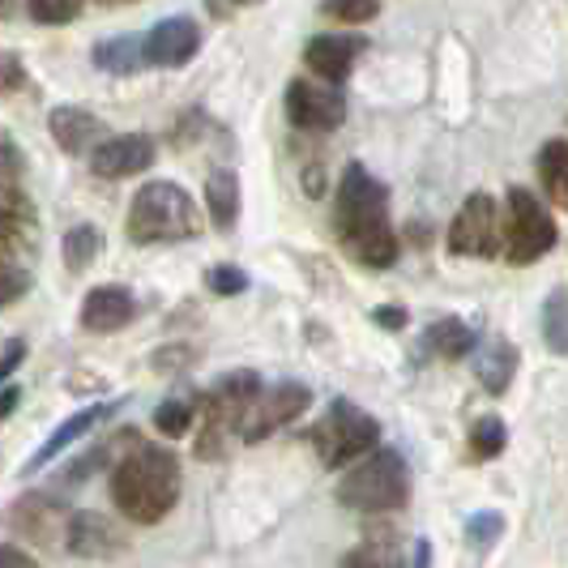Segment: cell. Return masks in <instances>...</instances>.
Segmentation results:
<instances>
[{
	"label": "cell",
	"instance_id": "6da1fadb",
	"mask_svg": "<svg viewBox=\"0 0 568 568\" xmlns=\"http://www.w3.org/2000/svg\"><path fill=\"white\" fill-rule=\"evenodd\" d=\"M334 227L351 256L372 270H389L398 261V231L389 223V193L359 163L342 171L338 197H334Z\"/></svg>",
	"mask_w": 568,
	"mask_h": 568
},
{
	"label": "cell",
	"instance_id": "7a4b0ae2",
	"mask_svg": "<svg viewBox=\"0 0 568 568\" xmlns=\"http://www.w3.org/2000/svg\"><path fill=\"white\" fill-rule=\"evenodd\" d=\"M112 500L133 526L163 521L180 500V457L159 445L133 440L112 466Z\"/></svg>",
	"mask_w": 568,
	"mask_h": 568
},
{
	"label": "cell",
	"instance_id": "3957f363",
	"mask_svg": "<svg viewBox=\"0 0 568 568\" xmlns=\"http://www.w3.org/2000/svg\"><path fill=\"white\" fill-rule=\"evenodd\" d=\"M201 231V214L193 197L171 184V180H150L138 189L129 205V240L133 244H180Z\"/></svg>",
	"mask_w": 568,
	"mask_h": 568
},
{
	"label": "cell",
	"instance_id": "277c9868",
	"mask_svg": "<svg viewBox=\"0 0 568 568\" xmlns=\"http://www.w3.org/2000/svg\"><path fill=\"white\" fill-rule=\"evenodd\" d=\"M338 500L355 513H398L410 500V466L398 449H368L338 484Z\"/></svg>",
	"mask_w": 568,
	"mask_h": 568
},
{
	"label": "cell",
	"instance_id": "5b68a950",
	"mask_svg": "<svg viewBox=\"0 0 568 568\" xmlns=\"http://www.w3.org/2000/svg\"><path fill=\"white\" fill-rule=\"evenodd\" d=\"M376 445H381V424L346 398L329 402V410L313 427V449L321 457V466H346V462L364 457Z\"/></svg>",
	"mask_w": 568,
	"mask_h": 568
},
{
	"label": "cell",
	"instance_id": "8992f818",
	"mask_svg": "<svg viewBox=\"0 0 568 568\" xmlns=\"http://www.w3.org/2000/svg\"><path fill=\"white\" fill-rule=\"evenodd\" d=\"M556 219L547 214L530 189H509V227H505V256L513 265H535L556 248Z\"/></svg>",
	"mask_w": 568,
	"mask_h": 568
},
{
	"label": "cell",
	"instance_id": "52a82bcc",
	"mask_svg": "<svg viewBox=\"0 0 568 568\" xmlns=\"http://www.w3.org/2000/svg\"><path fill=\"white\" fill-rule=\"evenodd\" d=\"M313 406V389L308 385H300V381H283V385H274V389H265L261 385V394L248 402V410L240 415V436L256 445V440H265V436H274L283 424H295L304 410Z\"/></svg>",
	"mask_w": 568,
	"mask_h": 568
},
{
	"label": "cell",
	"instance_id": "ba28073f",
	"mask_svg": "<svg viewBox=\"0 0 568 568\" xmlns=\"http://www.w3.org/2000/svg\"><path fill=\"white\" fill-rule=\"evenodd\" d=\"M500 205L487 193H470L457 210L454 227H449V253L454 256H500Z\"/></svg>",
	"mask_w": 568,
	"mask_h": 568
},
{
	"label": "cell",
	"instance_id": "9c48e42d",
	"mask_svg": "<svg viewBox=\"0 0 568 568\" xmlns=\"http://www.w3.org/2000/svg\"><path fill=\"white\" fill-rule=\"evenodd\" d=\"M286 120L304 133H334L346 120V99L338 85L291 82L286 85Z\"/></svg>",
	"mask_w": 568,
	"mask_h": 568
},
{
	"label": "cell",
	"instance_id": "30bf717a",
	"mask_svg": "<svg viewBox=\"0 0 568 568\" xmlns=\"http://www.w3.org/2000/svg\"><path fill=\"white\" fill-rule=\"evenodd\" d=\"M154 142L145 133H124V138H103L90 150V171L99 180H124V175H142L154 163Z\"/></svg>",
	"mask_w": 568,
	"mask_h": 568
},
{
	"label": "cell",
	"instance_id": "8fae6325",
	"mask_svg": "<svg viewBox=\"0 0 568 568\" xmlns=\"http://www.w3.org/2000/svg\"><path fill=\"white\" fill-rule=\"evenodd\" d=\"M145 64H159V69H180L201 52V27L193 18H163L159 27L142 34Z\"/></svg>",
	"mask_w": 568,
	"mask_h": 568
},
{
	"label": "cell",
	"instance_id": "7c38bea8",
	"mask_svg": "<svg viewBox=\"0 0 568 568\" xmlns=\"http://www.w3.org/2000/svg\"><path fill=\"white\" fill-rule=\"evenodd\" d=\"M359 52H364V39L359 34H316L313 43L304 48V64L313 69L321 82L338 85L351 78Z\"/></svg>",
	"mask_w": 568,
	"mask_h": 568
},
{
	"label": "cell",
	"instance_id": "4fadbf2b",
	"mask_svg": "<svg viewBox=\"0 0 568 568\" xmlns=\"http://www.w3.org/2000/svg\"><path fill=\"white\" fill-rule=\"evenodd\" d=\"M120 406H124V402H99V406H85V410H78V415H69V419H64V424H60L57 432H52V436L39 445V449H34V457L27 462V475L43 470L48 462H57L69 445H78V440H82V436H90L99 424H108Z\"/></svg>",
	"mask_w": 568,
	"mask_h": 568
},
{
	"label": "cell",
	"instance_id": "5bb4252c",
	"mask_svg": "<svg viewBox=\"0 0 568 568\" xmlns=\"http://www.w3.org/2000/svg\"><path fill=\"white\" fill-rule=\"evenodd\" d=\"M64 542H69L73 556H85V560H108V556H115L124 547V539L115 535V526L108 517H99V513H69Z\"/></svg>",
	"mask_w": 568,
	"mask_h": 568
},
{
	"label": "cell",
	"instance_id": "9a60e30c",
	"mask_svg": "<svg viewBox=\"0 0 568 568\" xmlns=\"http://www.w3.org/2000/svg\"><path fill=\"white\" fill-rule=\"evenodd\" d=\"M138 316V300L124 286H94L82 300V325L90 334H115Z\"/></svg>",
	"mask_w": 568,
	"mask_h": 568
},
{
	"label": "cell",
	"instance_id": "2e32d148",
	"mask_svg": "<svg viewBox=\"0 0 568 568\" xmlns=\"http://www.w3.org/2000/svg\"><path fill=\"white\" fill-rule=\"evenodd\" d=\"M48 129H52V138H57L64 154H90L108 138V124L94 112H85V108H57L48 115Z\"/></svg>",
	"mask_w": 568,
	"mask_h": 568
},
{
	"label": "cell",
	"instance_id": "e0dca14e",
	"mask_svg": "<svg viewBox=\"0 0 568 568\" xmlns=\"http://www.w3.org/2000/svg\"><path fill=\"white\" fill-rule=\"evenodd\" d=\"M261 394V376L256 372H248V368H240V372H227V376H219L214 385H210V394H205V406L223 419L227 427H235L240 424V415L248 410V402Z\"/></svg>",
	"mask_w": 568,
	"mask_h": 568
},
{
	"label": "cell",
	"instance_id": "ac0fdd59",
	"mask_svg": "<svg viewBox=\"0 0 568 568\" xmlns=\"http://www.w3.org/2000/svg\"><path fill=\"white\" fill-rule=\"evenodd\" d=\"M9 521H13V530H22V535H30V539L52 542L57 539L60 521H69V513H64V505H60L57 496L30 491V496H22V500L9 509Z\"/></svg>",
	"mask_w": 568,
	"mask_h": 568
},
{
	"label": "cell",
	"instance_id": "d6986e66",
	"mask_svg": "<svg viewBox=\"0 0 568 568\" xmlns=\"http://www.w3.org/2000/svg\"><path fill=\"white\" fill-rule=\"evenodd\" d=\"M470 364H475V376L487 394H505L517 376V346L509 338H487L475 342L470 351Z\"/></svg>",
	"mask_w": 568,
	"mask_h": 568
},
{
	"label": "cell",
	"instance_id": "ffe728a7",
	"mask_svg": "<svg viewBox=\"0 0 568 568\" xmlns=\"http://www.w3.org/2000/svg\"><path fill=\"white\" fill-rule=\"evenodd\" d=\"M205 210H210L214 231H231L240 223V175L235 171H210V180H205Z\"/></svg>",
	"mask_w": 568,
	"mask_h": 568
},
{
	"label": "cell",
	"instance_id": "44dd1931",
	"mask_svg": "<svg viewBox=\"0 0 568 568\" xmlns=\"http://www.w3.org/2000/svg\"><path fill=\"white\" fill-rule=\"evenodd\" d=\"M424 351L440 355V359H466L475 351V329L457 316H440L424 329Z\"/></svg>",
	"mask_w": 568,
	"mask_h": 568
},
{
	"label": "cell",
	"instance_id": "7402d4cb",
	"mask_svg": "<svg viewBox=\"0 0 568 568\" xmlns=\"http://www.w3.org/2000/svg\"><path fill=\"white\" fill-rule=\"evenodd\" d=\"M539 180L542 193L551 197V205L568 210V142H547L539 150Z\"/></svg>",
	"mask_w": 568,
	"mask_h": 568
},
{
	"label": "cell",
	"instance_id": "603a6c76",
	"mask_svg": "<svg viewBox=\"0 0 568 568\" xmlns=\"http://www.w3.org/2000/svg\"><path fill=\"white\" fill-rule=\"evenodd\" d=\"M94 64L103 69V73H138L145 64V48L138 34H115V39H108V43H99L94 48Z\"/></svg>",
	"mask_w": 568,
	"mask_h": 568
},
{
	"label": "cell",
	"instance_id": "cb8c5ba5",
	"mask_svg": "<svg viewBox=\"0 0 568 568\" xmlns=\"http://www.w3.org/2000/svg\"><path fill=\"white\" fill-rule=\"evenodd\" d=\"M342 568H406V560H402L394 535H372L355 551H346Z\"/></svg>",
	"mask_w": 568,
	"mask_h": 568
},
{
	"label": "cell",
	"instance_id": "d4e9b609",
	"mask_svg": "<svg viewBox=\"0 0 568 568\" xmlns=\"http://www.w3.org/2000/svg\"><path fill=\"white\" fill-rule=\"evenodd\" d=\"M60 253H64V265H69L73 274H82V270H90V265L99 261V253H103V231L90 227V223L73 227L69 235H64Z\"/></svg>",
	"mask_w": 568,
	"mask_h": 568
},
{
	"label": "cell",
	"instance_id": "484cf974",
	"mask_svg": "<svg viewBox=\"0 0 568 568\" xmlns=\"http://www.w3.org/2000/svg\"><path fill=\"white\" fill-rule=\"evenodd\" d=\"M542 338L556 355H568V291L556 286L542 304Z\"/></svg>",
	"mask_w": 568,
	"mask_h": 568
},
{
	"label": "cell",
	"instance_id": "4316f807",
	"mask_svg": "<svg viewBox=\"0 0 568 568\" xmlns=\"http://www.w3.org/2000/svg\"><path fill=\"white\" fill-rule=\"evenodd\" d=\"M505 445H509V427H505V419L484 415L479 424L470 427V454H475V462H491V457H500Z\"/></svg>",
	"mask_w": 568,
	"mask_h": 568
},
{
	"label": "cell",
	"instance_id": "83f0119b",
	"mask_svg": "<svg viewBox=\"0 0 568 568\" xmlns=\"http://www.w3.org/2000/svg\"><path fill=\"white\" fill-rule=\"evenodd\" d=\"M201 402L197 398H168L159 402V410H154V427L163 432V436H184L193 419H197Z\"/></svg>",
	"mask_w": 568,
	"mask_h": 568
},
{
	"label": "cell",
	"instance_id": "f1b7e54d",
	"mask_svg": "<svg viewBox=\"0 0 568 568\" xmlns=\"http://www.w3.org/2000/svg\"><path fill=\"white\" fill-rule=\"evenodd\" d=\"M505 535V517L496 509H479V513H470L466 517V542L484 556V551H491V542Z\"/></svg>",
	"mask_w": 568,
	"mask_h": 568
},
{
	"label": "cell",
	"instance_id": "f546056e",
	"mask_svg": "<svg viewBox=\"0 0 568 568\" xmlns=\"http://www.w3.org/2000/svg\"><path fill=\"white\" fill-rule=\"evenodd\" d=\"M321 13L342 27H364L381 13V0H321Z\"/></svg>",
	"mask_w": 568,
	"mask_h": 568
},
{
	"label": "cell",
	"instance_id": "4dcf8cb0",
	"mask_svg": "<svg viewBox=\"0 0 568 568\" xmlns=\"http://www.w3.org/2000/svg\"><path fill=\"white\" fill-rule=\"evenodd\" d=\"M27 231H30L27 201H4L0 205V253L4 248H18L27 240Z\"/></svg>",
	"mask_w": 568,
	"mask_h": 568
},
{
	"label": "cell",
	"instance_id": "1f68e13d",
	"mask_svg": "<svg viewBox=\"0 0 568 568\" xmlns=\"http://www.w3.org/2000/svg\"><path fill=\"white\" fill-rule=\"evenodd\" d=\"M27 9L39 27H64L82 13V0H27Z\"/></svg>",
	"mask_w": 568,
	"mask_h": 568
},
{
	"label": "cell",
	"instance_id": "d6a6232c",
	"mask_svg": "<svg viewBox=\"0 0 568 568\" xmlns=\"http://www.w3.org/2000/svg\"><path fill=\"white\" fill-rule=\"evenodd\" d=\"M27 291H30V274L22 270V265H13L9 256L0 253V308L18 304Z\"/></svg>",
	"mask_w": 568,
	"mask_h": 568
},
{
	"label": "cell",
	"instance_id": "836d02e7",
	"mask_svg": "<svg viewBox=\"0 0 568 568\" xmlns=\"http://www.w3.org/2000/svg\"><path fill=\"white\" fill-rule=\"evenodd\" d=\"M120 440H124V436H115V440H108V445H99V449L82 454L69 470H64V475H60V479H64V484H82V479H90L94 470H103V466H108V454H112Z\"/></svg>",
	"mask_w": 568,
	"mask_h": 568
},
{
	"label": "cell",
	"instance_id": "e575fe53",
	"mask_svg": "<svg viewBox=\"0 0 568 568\" xmlns=\"http://www.w3.org/2000/svg\"><path fill=\"white\" fill-rule=\"evenodd\" d=\"M205 286H210L214 295H244V291H248V274H244L240 265H214V270L205 274Z\"/></svg>",
	"mask_w": 568,
	"mask_h": 568
},
{
	"label": "cell",
	"instance_id": "d590c367",
	"mask_svg": "<svg viewBox=\"0 0 568 568\" xmlns=\"http://www.w3.org/2000/svg\"><path fill=\"white\" fill-rule=\"evenodd\" d=\"M22 359H27V342L13 338L9 346H4V351H0V385H4V381H9L13 372L22 368Z\"/></svg>",
	"mask_w": 568,
	"mask_h": 568
},
{
	"label": "cell",
	"instance_id": "8d00e7d4",
	"mask_svg": "<svg viewBox=\"0 0 568 568\" xmlns=\"http://www.w3.org/2000/svg\"><path fill=\"white\" fill-rule=\"evenodd\" d=\"M22 78H27V73H22V60L4 57V52H0V90H13V85H22Z\"/></svg>",
	"mask_w": 568,
	"mask_h": 568
},
{
	"label": "cell",
	"instance_id": "74e56055",
	"mask_svg": "<svg viewBox=\"0 0 568 568\" xmlns=\"http://www.w3.org/2000/svg\"><path fill=\"white\" fill-rule=\"evenodd\" d=\"M372 321H376L381 329H402V325H406V308H402V304H381V308L372 313Z\"/></svg>",
	"mask_w": 568,
	"mask_h": 568
},
{
	"label": "cell",
	"instance_id": "f35d334b",
	"mask_svg": "<svg viewBox=\"0 0 568 568\" xmlns=\"http://www.w3.org/2000/svg\"><path fill=\"white\" fill-rule=\"evenodd\" d=\"M0 568H39V560H30L22 547L13 542H0Z\"/></svg>",
	"mask_w": 568,
	"mask_h": 568
},
{
	"label": "cell",
	"instance_id": "ab89813d",
	"mask_svg": "<svg viewBox=\"0 0 568 568\" xmlns=\"http://www.w3.org/2000/svg\"><path fill=\"white\" fill-rule=\"evenodd\" d=\"M18 402H22V389H18L13 381H4V385H0V419H9V415L18 410Z\"/></svg>",
	"mask_w": 568,
	"mask_h": 568
},
{
	"label": "cell",
	"instance_id": "60d3db41",
	"mask_svg": "<svg viewBox=\"0 0 568 568\" xmlns=\"http://www.w3.org/2000/svg\"><path fill=\"white\" fill-rule=\"evenodd\" d=\"M13 175H18V154H13V145L0 142V189L13 184Z\"/></svg>",
	"mask_w": 568,
	"mask_h": 568
},
{
	"label": "cell",
	"instance_id": "b9f144b4",
	"mask_svg": "<svg viewBox=\"0 0 568 568\" xmlns=\"http://www.w3.org/2000/svg\"><path fill=\"white\" fill-rule=\"evenodd\" d=\"M427 560H432V542H415V568H427Z\"/></svg>",
	"mask_w": 568,
	"mask_h": 568
},
{
	"label": "cell",
	"instance_id": "7bdbcfd3",
	"mask_svg": "<svg viewBox=\"0 0 568 568\" xmlns=\"http://www.w3.org/2000/svg\"><path fill=\"white\" fill-rule=\"evenodd\" d=\"M13 13V0H0V18H9Z\"/></svg>",
	"mask_w": 568,
	"mask_h": 568
},
{
	"label": "cell",
	"instance_id": "ee69618b",
	"mask_svg": "<svg viewBox=\"0 0 568 568\" xmlns=\"http://www.w3.org/2000/svg\"><path fill=\"white\" fill-rule=\"evenodd\" d=\"M99 4H129V0H99Z\"/></svg>",
	"mask_w": 568,
	"mask_h": 568
},
{
	"label": "cell",
	"instance_id": "f6af8a7d",
	"mask_svg": "<svg viewBox=\"0 0 568 568\" xmlns=\"http://www.w3.org/2000/svg\"><path fill=\"white\" fill-rule=\"evenodd\" d=\"M240 4H261V0H240Z\"/></svg>",
	"mask_w": 568,
	"mask_h": 568
}]
</instances>
